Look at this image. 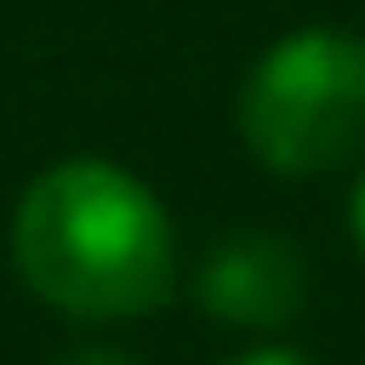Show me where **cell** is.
<instances>
[{"label": "cell", "mask_w": 365, "mask_h": 365, "mask_svg": "<svg viewBox=\"0 0 365 365\" xmlns=\"http://www.w3.org/2000/svg\"><path fill=\"white\" fill-rule=\"evenodd\" d=\"M14 271L48 312L122 325L170 304L182 250L163 196L102 156L48 163L14 203Z\"/></svg>", "instance_id": "cell-1"}, {"label": "cell", "mask_w": 365, "mask_h": 365, "mask_svg": "<svg viewBox=\"0 0 365 365\" xmlns=\"http://www.w3.org/2000/svg\"><path fill=\"white\" fill-rule=\"evenodd\" d=\"M237 135L271 176H331L365 156V41L298 27L271 41L237 95Z\"/></svg>", "instance_id": "cell-2"}, {"label": "cell", "mask_w": 365, "mask_h": 365, "mask_svg": "<svg viewBox=\"0 0 365 365\" xmlns=\"http://www.w3.org/2000/svg\"><path fill=\"white\" fill-rule=\"evenodd\" d=\"M304 291H312L304 250L277 230H230L196 264V304L237 331H284L304 312Z\"/></svg>", "instance_id": "cell-3"}, {"label": "cell", "mask_w": 365, "mask_h": 365, "mask_svg": "<svg viewBox=\"0 0 365 365\" xmlns=\"http://www.w3.org/2000/svg\"><path fill=\"white\" fill-rule=\"evenodd\" d=\"M54 365H143V359L122 352V345H75V352H61Z\"/></svg>", "instance_id": "cell-4"}, {"label": "cell", "mask_w": 365, "mask_h": 365, "mask_svg": "<svg viewBox=\"0 0 365 365\" xmlns=\"http://www.w3.org/2000/svg\"><path fill=\"white\" fill-rule=\"evenodd\" d=\"M223 365H312L304 352H291V345H250V352L223 359Z\"/></svg>", "instance_id": "cell-5"}, {"label": "cell", "mask_w": 365, "mask_h": 365, "mask_svg": "<svg viewBox=\"0 0 365 365\" xmlns=\"http://www.w3.org/2000/svg\"><path fill=\"white\" fill-rule=\"evenodd\" d=\"M352 244L365 250V176L352 182Z\"/></svg>", "instance_id": "cell-6"}]
</instances>
